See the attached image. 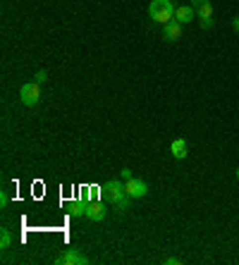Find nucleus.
<instances>
[{
  "label": "nucleus",
  "mask_w": 239,
  "mask_h": 265,
  "mask_svg": "<svg viewBox=\"0 0 239 265\" xmlns=\"http://www.w3.org/2000/svg\"><path fill=\"white\" fill-rule=\"evenodd\" d=\"M175 10H177V5H175L173 0H151L148 17L153 22H158V24H168V22L175 19Z\"/></svg>",
  "instance_id": "nucleus-1"
},
{
  "label": "nucleus",
  "mask_w": 239,
  "mask_h": 265,
  "mask_svg": "<svg viewBox=\"0 0 239 265\" xmlns=\"http://www.w3.org/2000/svg\"><path fill=\"white\" fill-rule=\"evenodd\" d=\"M101 191L108 196V201L113 203V206H118V211H127V189H124V184L122 182H118V179H110V182H106V184L101 186Z\"/></svg>",
  "instance_id": "nucleus-2"
},
{
  "label": "nucleus",
  "mask_w": 239,
  "mask_h": 265,
  "mask_svg": "<svg viewBox=\"0 0 239 265\" xmlns=\"http://www.w3.org/2000/svg\"><path fill=\"white\" fill-rule=\"evenodd\" d=\"M19 98H22V103H24L27 107L39 106V101H41V84H36V81H29V84H24V86L19 89Z\"/></svg>",
  "instance_id": "nucleus-3"
},
{
  "label": "nucleus",
  "mask_w": 239,
  "mask_h": 265,
  "mask_svg": "<svg viewBox=\"0 0 239 265\" xmlns=\"http://www.w3.org/2000/svg\"><path fill=\"white\" fill-rule=\"evenodd\" d=\"M55 265H89V258L79 253L77 249H67L65 253H60L55 258Z\"/></svg>",
  "instance_id": "nucleus-4"
},
{
  "label": "nucleus",
  "mask_w": 239,
  "mask_h": 265,
  "mask_svg": "<svg viewBox=\"0 0 239 265\" xmlns=\"http://www.w3.org/2000/svg\"><path fill=\"white\" fill-rule=\"evenodd\" d=\"M124 189H127V196H129V199H144L148 194V184L144 179H139V177L127 179V182H124Z\"/></svg>",
  "instance_id": "nucleus-5"
},
{
  "label": "nucleus",
  "mask_w": 239,
  "mask_h": 265,
  "mask_svg": "<svg viewBox=\"0 0 239 265\" xmlns=\"http://www.w3.org/2000/svg\"><path fill=\"white\" fill-rule=\"evenodd\" d=\"M106 206L103 203H98V201H91V203H86V217L91 220V222H103L106 220Z\"/></svg>",
  "instance_id": "nucleus-6"
},
{
  "label": "nucleus",
  "mask_w": 239,
  "mask_h": 265,
  "mask_svg": "<svg viewBox=\"0 0 239 265\" xmlns=\"http://www.w3.org/2000/svg\"><path fill=\"white\" fill-rule=\"evenodd\" d=\"M182 27H184V24H179L177 19L168 22V24H163V39L170 41V43L179 41V39H182Z\"/></svg>",
  "instance_id": "nucleus-7"
},
{
  "label": "nucleus",
  "mask_w": 239,
  "mask_h": 265,
  "mask_svg": "<svg viewBox=\"0 0 239 265\" xmlns=\"http://www.w3.org/2000/svg\"><path fill=\"white\" fill-rule=\"evenodd\" d=\"M194 14H196V10H194L191 5H179V7L175 10V19H177L179 24H189V22L194 19Z\"/></svg>",
  "instance_id": "nucleus-8"
},
{
  "label": "nucleus",
  "mask_w": 239,
  "mask_h": 265,
  "mask_svg": "<svg viewBox=\"0 0 239 265\" xmlns=\"http://www.w3.org/2000/svg\"><path fill=\"white\" fill-rule=\"evenodd\" d=\"M170 153H173V158L184 160V158H186V153H189V146H186V139H175L173 144H170Z\"/></svg>",
  "instance_id": "nucleus-9"
},
{
  "label": "nucleus",
  "mask_w": 239,
  "mask_h": 265,
  "mask_svg": "<svg viewBox=\"0 0 239 265\" xmlns=\"http://www.w3.org/2000/svg\"><path fill=\"white\" fill-rule=\"evenodd\" d=\"M69 215H72V217H86V206L79 203V201L69 203Z\"/></svg>",
  "instance_id": "nucleus-10"
},
{
  "label": "nucleus",
  "mask_w": 239,
  "mask_h": 265,
  "mask_svg": "<svg viewBox=\"0 0 239 265\" xmlns=\"http://www.w3.org/2000/svg\"><path fill=\"white\" fill-rule=\"evenodd\" d=\"M196 14H199V19H211V17H213V5H211V0H206V2L201 5L199 10H196Z\"/></svg>",
  "instance_id": "nucleus-11"
},
{
  "label": "nucleus",
  "mask_w": 239,
  "mask_h": 265,
  "mask_svg": "<svg viewBox=\"0 0 239 265\" xmlns=\"http://www.w3.org/2000/svg\"><path fill=\"white\" fill-rule=\"evenodd\" d=\"M10 244H12L10 229H0V246H2V249H10Z\"/></svg>",
  "instance_id": "nucleus-12"
},
{
  "label": "nucleus",
  "mask_w": 239,
  "mask_h": 265,
  "mask_svg": "<svg viewBox=\"0 0 239 265\" xmlns=\"http://www.w3.org/2000/svg\"><path fill=\"white\" fill-rule=\"evenodd\" d=\"M48 79V74H46V72H43V69H41V72H36V74H34V81H36V84H43V81Z\"/></svg>",
  "instance_id": "nucleus-13"
},
{
  "label": "nucleus",
  "mask_w": 239,
  "mask_h": 265,
  "mask_svg": "<svg viewBox=\"0 0 239 265\" xmlns=\"http://www.w3.org/2000/svg\"><path fill=\"white\" fill-rule=\"evenodd\" d=\"M120 174H122V179H124V182H127V179H132V177H134L129 167H122V172H120Z\"/></svg>",
  "instance_id": "nucleus-14"
},
{
  "label": "nucleus",
  "mask_w": 239,
  "mask_h": 265,
  "mask_svg": "<svg viewBox=\"0 0 239 265\" xmlns=\"http://www.w3.org/2000/svg\"><path fill=\"white\" fill-rule=\"evenodd\" d=\"M213 27V17L211 19H201V29H211Z\"/></svg>",
  "instance_id": "nucleus-15"
},
{
  "label": "nucleus",
  "mask_w": 239,
  "mask_h": 265,
  "mask_svg": "<svg viewBox=\"0 0 239 265\" xmlns=\"http://www.w3.org/2000/svg\"><path fill=\"white\" fill-rule=\"evenodd\" d=\"M165 265H182L179 258H165Z\"/></svg>",
  "instance_id": "nucleus-16"
},
{
  "label": "nucleus",
  "mask_w": 239,
  "mask_h": 265,
  "mask_svg": "<svg viewBox=\"0 0 239 265\" xmlns=\"http://www.w3.org/2000/svg\"><path fill=\"white\" fill-rule=\"evenodd\" d=\"M0 206H2V208H5V206H7V194H5V191H2V194H0Z\"/></svg>",
  "instance_id": "nucleus-17"
},
{
  "label": "nucleus",
  "mask_w": 239,
  "mask_h": 265,
  "mask_svg": "<svg viewBox=\"0 0 239 265\" xmlns=\"http://www.w3.org/2000/svg\"><path fill=\"white\" fill-rule=\"evenodd\" d=\"M203 2H206V0H191V7H194V10H199Z\"/></svg>",
  "instance_id": "nucleus-18"
},
{
  "label": "nucleus",
  "mask_w": 239,
  "mask_h": 265,
  "mask_svg": "<svg viewBox=\"0 0 239 265\" xmlns=\"http://www.w3.org/2000/svg\"><path fill=\"white\" fill-rule=\"evenodd\" d=\"M232 27H235V31L239 34V17H235V19H232Z\"/></svg>",
  "instance_id": "nucleus-19"
},
{
  "label": "nucleus",
  "mask_w": 239,
  "mask_h": 265,
  "mask_svg": "<svg viewBox=\"0 0 239 265\" xmlns=\"http://www.w3.org/2000/svg\"><path fill=\"white\" fill-rule=\"evenodd\" d=\"M237 179H239V167H237Z\"/></svg>",
  "instance_id": "nucleus-20"
}]
</instances>
